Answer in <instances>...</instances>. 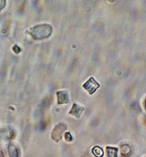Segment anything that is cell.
<instances>
[{"label":"cell","mask_w":146,"mask_h":157,"mask_svg":"<svg viewBox=\"0 0 146 157\" xmlns=\"http://www.w3.org/2000/svg\"><path fill=\"white\" fill-rule=\"evenodd\" d=\"M57 103L58 104H66L69 102L68 93L66 91H60L57 92Z\"/></svg>","instance_id":"obj_5"},{"label":"cell","mask_w":146,"mask_h":157,"mask_svg":"<svg viewBox=\"0 0 146 157\" xmlns=\"http://www.w3.org/2000/svg\"><path fill=\"white\" fill-rule=\"evenodd\" d=\"M118 149L114 147H106L107 156L109 157H117Z\"/></svg>","instance_id":"obj_8"},{"label":"cell","mask_w":146,"mask_h":157,"mask_svg":"<svg viewBox=\"0 0 146 157\" xmlns=\"http://www.w3.org/2000/svg\"><path fill=\"white\" fill-rule=\"evenodd\" d=\"M84 110L85 108L84 107L79 106L76 103H74L72 105V109L69 112V114L74 115L77 118H79Z\"/></svg>","instance_id":"obj_6"},{"label":"cell","mask_w":146,"mask_h":157,"mask_svg":"<svg viewBox=\"0 0 146 157\" xmlns=\"http://www.w3.org/2000/svg\"><path fill=\"white\" fill-rule=\"evenodd\" d=\"M6 0H0V11L4 9L6 5Z\"/></svg>","instance_id":"obj_13"},{"label":"cell","mask_w":146,"mask_h":157,"mask_svg":"<svg viewBox=\"0 0 146 157\" xmlns=\"http://www.w3.org/2000/svg\"><path fill=\"white\" fill-rule=\"evenodd\" d=\"M15 136V132L11 128L0 129V140L13 139Z\"/></svg>","instance_id":"obj_4"},{"label":"cell","mask_w":146,"mask_h":157,"mask_svg":"<svg viewBox=\"0 0 146 157\" xmlns=\"http://www.w3.org/2000/svg\"><path fill=\"white\" fill-rule=\"evenodd\" d=\"M53 28L50 25L42 24L32 28L28 33L36 40H42L49 38L53 33Z\"/></svg>","instance_id":"obj_1"},{"label":"cell","mask_w":146,"mask_h":157,"mask_svg":"<svg viewBox=\"0 0 146 157\" xmlns=\"http://www.w3.org/2000/svg\"><path fill=\"white\" fill-rule=\"evenodd\" d=\"M92 151L93 154L97 157L103 156V154H104L103 149L98 146H96V147H94Z\"/></svg>","instance_id":"obj_10"},{"label":"cell","mask_w":146,"mask_h":157,"mask_svg":"<svg viewBox=\"0 0 146 157\" xmlns=\"http://www.w3.org/2000/svg\"><path fill=\"white\" fill-rule=\"evenodd\" d=\"M8 152L9 156L17 157L18 156L19 153L17 148L12 144H9L8 148Z\"/></svg>","instance_id":"obj_7"},{"label":"cell","mask_w":146,"mask_h":157,"mask_svg":"<svg viewBox=\"0 0 146 157\" xmlns=\"http://www.w3.org/2000/svg\"><path fill=\"white\" fill-rule=\"evenodd\" d=\"M65 139L66 141L70 142L72 140V138L71 134L69 132H67L64 134Z\"/></svg>","instance_id":"obj_12"},{"label":"cell","mask_w":146,"mask_h":157,"mask_svg":"<svg viewBox=\"0 0 146 157\" xmlns=\"http://www.w3.org/2000/svg\"><path fill=\"white\" fill-rule=\"evenodd\" d=\"M52 102V98H47L45 99L42 103V106L43 107H47L48 106H49L50 105L51 103Z\"/></svg>","instance_id":"obj_11"},{"label":"cell","mask_w":146,"mask_h":157,"mask_svg":"<svg viewBox=\"0 0 146 157\" xmlns=\"http://www.w3.org/2000/svg\"><path fill=\"white\" fill-rule=\"evenodd\" d=\"M4 157V155L2 151H0V157Z\"/></svg>","instance_id":"obj_14"},{"label":"cell","mask_w":146,"mask_h":157,"mask_svg":"<svg viewBox=\"0 0 146 157\" xmlns=\"http://www.w3.org/2000/svg\"><path fill=\"white\" fill-rule=\"evenodd\" d=\"M68 128L65 124L60 123L53 129L52 133V138L56 142H59L61 139L62 135Z\"/></svg>","instance_id":"obj_2"},{"label":"cell","mask_w":146,"mask_h":157,"mask_svg":"<svg viewBox=\"0 0 146 157\" xmlns=\"http://www.w3.org/2000/svg\"><path fill=\"white\" fill-rule=\"evenodd\" d=\"M131 151V148L128 145H124L121 148V154L122 156H129Z\"/></svg>","instance_id":"obj_9"},{"label":"cell","mask_w":146,"mask_h":157,"mask_svg":"<svg viewBox=\"0 0 146 157\" xmlns=\"http://www.w3.org/2000/svg\"><path fill=\"white\" fill-rule=\"evenodd\" d=\"M100 84L93 78H90L83 85V87L88 92L89 94H92L100 87Z\"/></svg>","instance_id":"obj_3"}]
</instances>
